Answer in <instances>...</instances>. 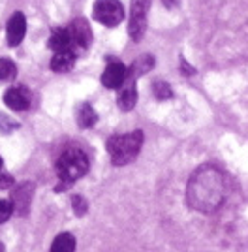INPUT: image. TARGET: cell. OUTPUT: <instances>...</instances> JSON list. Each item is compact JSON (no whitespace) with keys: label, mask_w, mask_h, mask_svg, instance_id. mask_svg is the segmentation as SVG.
I'll return each instance as SVG.
<instances>
[{"label":"cell","mask_w":248,"mask_h":252,"mask_svg":"<svg viewBox=\"0 0 248 252\" xmlns=\"http://www.w3.org/2000/svg\"><path fill=\"white\" fill-rule=\"evenodd\" d=\"M226 177L215 166H199L186 185V203L197 213H215L226 200Z\"/></svg>","instance_id":"obj_1"},{"label":"cell","mask_w":248,"mask_h":252,"mask_svg":"<svg viewBox=\"0 0 248 252\" xmlns=\"http://www.w3.org/2000/svg\"><path fill=\"white\" fill-rule=\"evenodd\" d=\"M89 171V158L81 149H66L57 160V175L61 179V185L57 187V192L66 190L73 181L81 179Z\"/></svg>","instance_id":"obj_2"},{"label":"cell","mask_w":248,"mask_h":252,"mask_svg":"<svg viewBox=\"0 0 248 252\" xmlns=\"http://www.w3.org/2000/svg\"><path fill=\"white\" fill-rule=\"evenodd\" d=\"M143 139V132H139V130L130 132V134H123V136H111L107 139V145H105L111 162L115 166H126V164L134 162L141 151Z\"/></svg>","instance_id":"obj_3"},{"label":"cell","mask_w":248,"mask_h":252,"mask_svg":"<svg viewBox=\"0 0 248 252\" xmlns=\"http://www.w3.org/2000/svg\"><path fill=\"white\" fill-rule=\"evenodd\" d=\"M94 19L105 27H117L124 19V8L119 0H96Z\"/></svg>","instance_id":"obj_4"},{"label":"cell","mask_w":248,"mask_h":252,"mask_svg":"<svg viewBox=\"0 0 248 252\" xmlns=\"http://www.w3.org/2000/svg\"><path fill=\"white\" fill-rule=\"evenodd\" d=\"M151 0H134L132 2V11H130V23H128V32L134 42H141L147 31V13H149Z\"/></svg>","instance_id":"obj_5"},{"label":"cell","mask_w":248,"mask_h":252,"mask_svg":"<svg viewBox=\"0 0 248 252\" xmlns=\"http://www.w3.org/2000/svg\"><path fill=\"white\" fill-rule=\"evenodd\" d=\"M68 32H70V40H72V49L73 51H85L91 43H93V32H91V27L89 23L85 21L83 17H77L75 21L68 27Z\"/></svg>","instance_id":"obj_6"},{"label":"cell","mask_w":248,"mask_h":252,"mask_svg":"<svg viewBox=\"0 0 248 252\" xmlns=\"http://www.w3.org/2000/svg\"><path fill=\"white\" fill-rule=\"evenodd\" d=\"M32 196H34V185L31 181H23L17 185V189L11 192V209L19 213L21 217H25L32 205Z\"/></svg>","instance_id":"obj_7"},{"label":"cell","mask_w":248,"mask_h":252,"mask_svg":"<svg viewBox=\"0 0 248 252\" xmlns=\"http://www.w3.org/2000/svg\"><path fill=\"white\" fill-rule=\"evenodd\" d=\"M32 94L31 91L25 87V85H17V87H11L6 91L4 94V104L11 107L13 111H25L31 107Z\"/></svg>","instance_id":"obj_8"},{"label":"cell","mask_w":248,"mask_h":252,"mask_svg":"<svg viewBox=\"0 0 248 252\" xmlns=\"http://www.w3.org/2000/svg\"><path fill=\"white\" fill-rule=\"evenodd\" d=\"M126 75H128V68L121 61H109L107 68L102 74V83L107 89H119L126 81Z\"/></svg>","instance_id":"obj_9"},{"label":"cell","mask_w":248,"mask_h":252,"mask_svg":"<svg viewBox=\"0 0 248 252\" xmlns=\"http://www.w3.org/2000/svg\"><path fill=\"white\" fill-rule=\"evenodd\" d=\"M6 34H8V43L10 45H19L25 38V32H27V19L21 11H15L11 15V19L8 21V29H6Z\"/></svg>","instance_id":"obj_10"},{"label":"cell","mask_w":248,"mask_h":252,"mask_svg":"<svg viewBox=\"0 0 248 252\" xmlns=\"http://www.w3.org/2000/svg\"><path fill=\"white\" fill-rule=\"evenodd\" d=\"M130 77V83L124 87L123 91L119 93V98H117V104L123 111H132L137 104V89H135V77L128 75Z\"/></svg>","instance_id":"obj_11"},{"label":"cell","mask_w":248,"mask_h":252,"mask_svg":"<svg viewBox=\"0 0 248 252\" xmlns=\"http://www.w3.org/2000/svg\"><path fill=\"white\" fill-rule=\"evenodd\" d=\"M73 64H75V51H72V49L57 51L51 59V70L59 72V74H64V72L72 70Z\"/></svg>","instance_id":"obj_12"},{"label":"cell","mask_w":248,"mask_h":252,"mask_svg":"<svg viewBox=\"0 0 248 252\" xmlns=\"http://www.w3.org/2000/svg\"><path fill=\"white\" fill-rule=\"evenodd\" d=\"M49 49L53 51H66V49H72V40H70V32L68 29H55L49 36ZM73 51V49H72Z\"/></svg>","instance_id":"obj_13"},{"label":"cell","mask_w":248,"mask_h":252,"mask_svg":"<svg viewBox=\"0 0 248 252\" xmlns=\"http://www.w3.org/2000/svg\"><path fill=\"white\" fill-rule=\"evenodd\" d=\"M77 125L81 128H93L98 123V113L94 111V107L91 104H81L77 107Z\"/></svg>","instance_id":"obj_14"},{"label":"cell","mask_w":248,"mask_h":252,"mask_svg":"<svg viewBox=\"0 0 248 252\" xmlns=\"http://www.w3.org/2000/svg\"><path fill=\"white\" fill-rule=\"evenodd\" d=\"M155 68V57L153 55H141V57H137L132 64V68L128 70V75H132V77H137V75H143L147 72H151Z\"/></svg>","instance_id":"obj_15"},{"label":"cell","mask_w":248,"mask_h":252,"mask_svg":"<svg viewBox=\"0 0 248 252\" xmlns=\"http://www.w3.org/2000/svg\"><path fill=\"white\" fill-rule=\"evenodd\" d=\"M75 251V237L72 233H61L51 243V252H73Z\"/></svg>","instance_id":"obj_16"},{"label":"cell","mask_w":248,"mask_h":252,"mask_svg":"<svg viewBox=\"0 0 248 252\" xmlns=\"http://www.w3.org/2000/svg\"><path fill=\"white\" fill-rule=\"evenodd\" d=\"M17 75V66L11 59H0V81H11Z\"/></svg>","instance_id":"obj_17"},{"label":"cell","mask_w":248,"mask_h":252,"mask_svg":"<svg viewBox=\"0 0 248 252\" xmlns=\"http://www.w3.org/2000/svg\"><path fill=\"white\" fill-rule=\"evenodd\" d=\"M153 93H155L156 100H169V98H173V89L165 81H155L153 83Z\"/></svg>","instance_id":"obj_18"},{"label":"cell","mask_w":248,"mask_h":252,"mask_svg":"<svg viewBox=\"0 0 248 252\" xmlns=\"http://www.w3.org/2000/svg\"><path fill=\"white\" fill-rule=\"evenodd\" d=\"M72 207H73V211H75V215H77V217H83V215L89 211V203H87V200H85L83 196H73Z\"/></svg>","instance_id":"obj_19"},{"label":"cell","mask_w":248,"mask_h":252,"mask_svg":"<svg viewBox=\"0 0 248 252\" xmlns=\"http://www.w3.org/2000/svg\"><path fill=\"white\" fill-rule=\"evenodd\" d=\"M11 213H13V209H11V203L8 200H0V224H4V222L8 220L11 217Z\"/></svg>","instance_id":"obj_20"},{"label":"cell","mask_w":248,"mask_h":252,"mask_svg":"<svg viewBox=\"0 0 248 252\" xmlns=\"http://www.w3.org/2000/svg\"><path fill=\"white\" fill-rule=\"evenodd\" d=\"M17 123H13L10 117H6L4 113H0V130L2 132H11V130H15L17 128Z\"/></svg>","instance_id":"obj_21"},{"label":"cell","mask_w":248,"mask_h":252,"mask_svg":"<svg viewBox=\"0 0 248 252\" xmlns=\"http://www.w3.org/2000/svg\"><path fill=\"white\" fill-rule=\"evenodd\" d=\"M13 183H15V181H13V177H11L10 173H4V171L0 169V190L10 189Z\"/></svg>","instance_id":"obj_22"},{"label":"cell","mask_w":248,"mask_h":252,"mask_svg":"<svg viewBox=\"0 0 248 252\" xmlns=\"http://www.w3.org/2000/svg\"><path fill=\"white\" fill-rule=\"evenodd\" d=\"M181 70H183V74H186V75H192V74H196V70L190 66V64L186 63L185 59L181 57Z\"/></svg>","instance_id":"obj_23"},{"label":"cell","mask_w":248,"mask_h":252,"mask_svg":"<svg viewBox=\"0 0 248 252\" xmlns=\"http://www.w3.org/2000/svg\"><path fill=\"white\" fill-rule=\"evenodd\" d=\"M2 166H4V162H2V157H0V169H2Z\"/></svg>","instance_id":"obj_24"},{"label":"cell","mask_w":248,"mask_h":252,"mask_svg":"<svg viewBox=\"0 0 248 252\" xmlns=\"http://www.w3.org/2000/svg\"><path fill=\"white\" fill-rule=\"evenodd\" d=\"M0 252H4V247H2V245H0Z\"/></svg>","instance_id":"obj_25"}]
</instances>
